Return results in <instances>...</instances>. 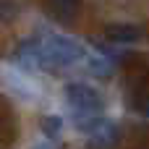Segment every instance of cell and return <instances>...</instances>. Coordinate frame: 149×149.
I'll return each instance as SVG.
<instances>
[{
    "mask_svg": "<svg viewBox=\"0 0 149 149\" xmlns=\"http://www.w3.org/2000/svg\"><path fill=\"white\" fill-rule=\"evenodd\" d=\"M16 60L21 65L55 73L60 68L86 63L89 58H86V50L76 39H71L65 34H45V37H34V39L21 42V47L16 52Z\"/></svg>",
    "mask_w": 149,
    "mask_h": 149,
    "instance_id": "1",
    "label": "cell"
},
{
    "mask_svg": "<svg viewBox=\"0 0 149 149\" xmlns=\"http://www.w3.org/2000/svg\"><path fill=\"white\" fill-rule=\"evenodd\" d=\"M34 149H52L50 144H39V147H34Z\"/></svg>",
    "mask_w": 149,
    "mask_h": 149,
    "instance_id": "8",
    "label": "cell"
},
{
    "mask_svg": "<svg viewBox=\"0 0 149 149\" xmlns=\"http://www.w3.org/2000/svg\"><path fill=\"white\" fill-rule=\"evenodd\" d=\"M86 65H89V71H92L94 76H110V71H113V65H110L107 60H102V58H89Z\"/></svg>",
    "mask_w": 149,
    "mask_h": 149,
    "instance_id": "5",
    "label": "cell"
},
{
    "mask_svg": "<svg viewBox=\"0 0 149 149\" xmlns=\"http://www.w3.org/2000/svg\"><path fill=\"white\" fill-rule=\"evenodd\" d=\"M45 134L47 136H58L60 134V128H63V123H60V118H45Z\"/></svg>",
    "mask_w": 149,
    "mask_h": 149,
    "instance_id": "6",
    "label": "cell"
},
{
    "mask_svg": "<svg viewBox=\"0 0 149 149\" xmlns=\"http://www.w3.org/2000/svg\"><path fill=\"white\" fill-rule=\"evenodd\" d=\"M139 110H141V113H144V115L149 118V97H144V100L139 102Z\"/></svg>",
    "mask_w": 149,
    "mask_h": 149,
    "instance_id": "7",
    "label": "cell"
},
{
    "mask_svg": "<svg viewBox=\"0 0 149 149\" xmlns=\"http://www.w3.org/2000/svg\"><path fill=\"white\" fill-rule=\"evenodd\" d=\"M105 37L110 42H115V45H131V42H136L141 37V29L134 26V24H110L105 29Z\"/></svg>",
    "mask_w": 149,
    "mask_h": 149,
    "instance_id": "3",
    "label": "cell"
},
{
    "mask_svg": "<svg viewBox=\"0 0 149 149\" xmlns=\"http://www.w3.org/2000/svg\"><path fill=\"white\" fill-rule=\"evenodd\" d=\"M63 94H65L68 107H71V110H73V115H76V123L102 115L105 102H102V97H100V92H97L94 86L81 84V81H71V84H65Z\"/></svg>",
    "mask_w": 149,
    "mask_h": 149,
    "instance_id": "2",
    "label": "cell"
},
{
    "mask_svg": "<svg viewBox=\"0 0 149 149\" xmlns=\"http://www.w3.org/2000/svg\"><path fill=\"white\" fill-rule=\"evenodd\" d=\"M79 8H81V0H47V10H50V16H55L58 21H71V18H76Z\"/></svg>",
    "mask_w": 149,
    "mask_h": 149,
    "instance_id": "4",
    "label": "cell"
}]
</instances>
